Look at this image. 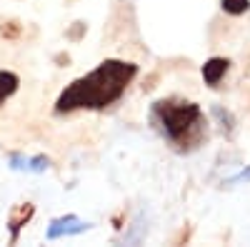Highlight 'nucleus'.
<instances>
[{"mask_svg": "<svg viewBox=\"0 0 250 247\" xmlns=\"http://www.w3.org/2000/svg\"><path fill=\"white\" fill-rule=\"evenodd\" d=\"M150 120L158 133L180 150H185L188 145L193 148L203 133L200 105L188 100H158L150 110Z\"/></svg>", "mask_w": 250, "mask_h": 247, "instance_id": "2", "label": "nucleus"}, {"mask_svg": "<svg viewBox=\"0 0 250 247\" xmlns=\"http://www.w3.org/2000/svg\"><path fill=\"white\" fill-rule=\"evenodd\" d=\"M33 215H35L33 202L18 205V208L10 212V220H8V225H10V242H18V235H20V230H23L25 225L30 222V217H33Z\"/></svg>", "mask_w": 250, "mask_h": 247, "instance_id": "4", "label": "nucleus"}, {"mask_svg": "<svg viewBox=\"0 0 250 247\" xmlns=\"http://www.w3.org/2000/svg\"><path fill=\"white\" fill-rule=\"evenodd\" d=\"M228 65H230V63H228L225 57H210V60L203 65V80H205L210 88H215L218 82L223 80V75L228 73Z\"/></svg>", "mask_w": 250, "mask_h": 247, "instance_id": "6", "label": "nucleus"}, {"mask_svg": "<svg viewBox=\"0 0 250 247\" xmlns=\"http://www.w3.org/2000/svg\"><path fill=\"white\" fill-rule=\"evenodd\" d=\"M243 180H245V182H248V180H250V168H248V170H243V172H240V175H235V177H233V180H230V182H243Z\"/></svg>", "mask_w": 250, "mask_h": 247, "instance_id": "11", "label": "nucleus"}, {"mask_svg": "<svg viewBox=\"0 0 250 247\" xmlns=\"http://www.w3.org/2000/svg\"><path fill=\"white\" fill-rule=\"evenodd\" d=\"M83 30H85V25H83V23H75V28H73V30H70L68 35H70L73 40H80V35H83Z\"/></svg>", "mask_w": 250, "mask_h": 247, "instance_id": "10", "label": "nucleus"}, {"mask_svg": "<svg viewBox=\"0 0 250 247\" xmlns=\"http://www.w3.org/2000/svg\"><path fill=\"white\" fill-rule=\"evenodd\" d=\"M220 5L230 15H243V13L250 10V0H220Z\"/></svg>", "mask_w": 250, "mask_h": 247, "instance_id": "8", "label": "nucleus"}, {"mask_svg": "<svg viewBox=\"0 0 250 247\" xmlns=\"http://www.w3.org/2000/svg\"><path fill=\"white\" fill-rule=\"evenodd\" d=\"M138 75L135 63H125V60H103V63L73 80L70 85L62 90L55 100V113L68 115L75 110H105L123 97L128 85Z\"/></svg>", "mask_w": 250, "mask_h": 247, "instance_id": "1", "label": "nucleus"}, {"mask_svg": "<svg viewBox=\"0 0 250 247\" xmlns=\"http://www.w3.org/2000/svg\"><path fill=\"white\" fill-rule=\"evenodd\" d=\"M18 85H20V77L13 70H0V108L18 93Z\"/></svg>", "mask_w": 250, "mask_h": 247, "instance_id": "7", "label": "nucleus"}, {"mask_svg": "<svg viewBox=\"0 0 250 247\" xmlns=\"http://www.w3.org/2000/svg\"><path fill=\"white\" fill-rule=\"evenodd\" d=\"M18 33H20L18 23H8V25L0 28V35H3V38H18Z\"/></svg>", "mask_w": 250, "mask_h": 247, "instance_id": "9", "label": "nucleus"}, {"mask_svg": "<svg viewBox=\"0 0 250 247\" xmlns=\"http://www.w3.org/2000/svg\"><path fill=\"white\" fill-rule=\"evenodd\" d=\"M90 230V222H83L75 215H65V217H55L48 225V240H60V237H70V235H80Z\"/></svg>", "mask_w": 250, "mask_h": 247, "instance_id": "3", "label": "nucleus"}, {"mask_svg": "<svg viewBox=\"0 0 250 247\" xmlns=\"http://www.w3.org/2000/svg\"><path fill=\"white\" fill-rule=\"evenodd\" d=\"M10 168L13 170H25V172H45L50 168V160L45 155H38V157H20L13 155L10 157Z\"/></svg>", "mask_w": 250, "mask_h": 247, "instance_id": "5", "label": "nucleus"}]
</instances>
